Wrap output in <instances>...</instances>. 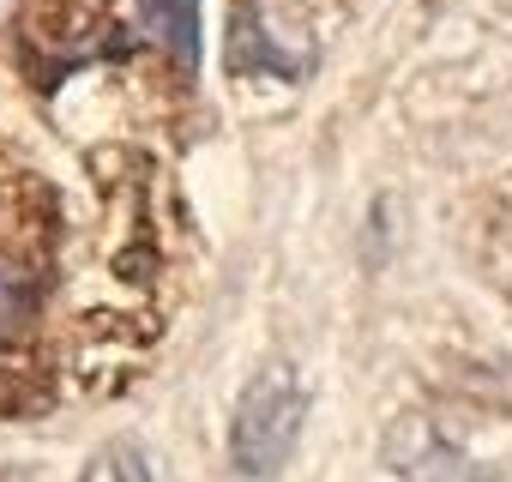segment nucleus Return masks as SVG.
<instances>
[{"instance_id":"nucleus-1","label":"nucleus","mask_w":512,"mask_h":482,"mask_svg":"<svg viewBox=\"0 0 512 482\" xmlns=\"http://www.w3.org/2000/svg\"><path fill=\"white\" fill-rule=\"evenodd\" d=\"M302 428H308V386H302V374L290 362L260 368L241 386L235 416H229V458H235V470L278 476L290 464Z\"/></svg>"},{"instance_id":"nucleus-2","label":"nucleus","mask_w":512,"mask_h":482,"mask_svg":"<svg viewBox=\"0 0 512 482\" xmlns=\"http://www.w3.org/2000/svg\"><path fill=\"white\" fill-rule=\"evenodd\" d=\"M380 458H386V470H392L398 482H494L440 422H428V416H416V410L386 428Z\"/></svg>"},{"instance_id":"nucleus-3","label":"nucleus","mask_w":512,"mask_h":482,"mask_svg":"<svg viewBox=\"0 0 512 482\" xmlns=\"http://www.w3.org/2000/svg\"><path fill=\"white\" fill-rule=\"evenodd\" d=\"M139 19L181 73L199 67V0H139Z\"/></svg>"},{"instance_id":"nucleus-4","label":"nucleus","mask_w":512,"mask_h":482,"mask_svg":"<svg viewBox=\"0 0 512 482\" xmlns=\"http://www.w3.org/2000/svg\"><path fill=\"white\" fill-rule=\"evenodd\" d=\"M79 482H151V470H145V458L133 446H109V452L91 458V470Z\"/></svg>"}]
</instances>
